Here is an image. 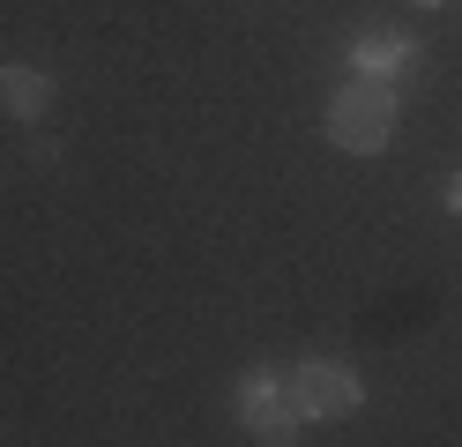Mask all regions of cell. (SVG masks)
Here are the masks:
<instances>
[{
    "instance_id": "cell-1",
    "label": "cell",
    "mask_w": 462,
    "mask_h": 447,
    "mask_svg": "<svg viewBox=\"0 0 462 447\" xmlns=\"http://www.w3.org/2000/svg\"><path fill=\"white\" fill-rule=\"evenodd\" d=\"M395 135V89L388 82H343L328 98V142L351 149V157H373V149H388Z\"/></svg>"
},
{
    "instance_id": "cell-2",
    "label": "cell",
    "mask_w": 462,
    "mask_h": 447,
    "mask_svg": "<svg viewBox=\"0 0 462 447\" xmlns=\"http://www.w3.org/2000/svg\"><path fill=\"white\" fill-rule=\"evenodd\" d=\"M283 387H291L299 425H306V417H343V410H358V403H365V387H358V373L343 366V358H306V366L283 380Z\"/></svg>"
},
{
    "instance_id": "cell-3",
    "label": "cell",
    "mask_w": 462,
    "mask_h": 447,
    "mask_svg": "<svg viewBox=\"0 0 462 447\" xmlns=\"http://www.w3.org/2000/svg\"><path fill=\"white\" fill-rule=\"evenodd\" d=\"M231 410H239V425L262 440V447H291V440H299L291 387H283L276 373H246V380H239V396H231Z\"/></svg>"
},
{
    "instance_id": "cell-4",
    "label": "cell",
    "mask_w": 462,
    "mask_h": 447,
    "mask_svg": "<svg viewBox=\"0 0 462 447\" xmlns=\"http://www.w3.org/2000/svg\"><path fill=\"white\" fill-rule=\"evenodd\" d=\"M351 68H365V75L418 68V38H395V30H365V38L351 45Z\"/></svg>"
},
{
    "instance_id": "cell-5",
    "label": "cell",
    "mask_w": 462,
    "mask_h": 447,
    "mask_svg": "<svg viewBox=\"0 0 462 447\" xmlns=\"http://www.w3.org/2000/svg\"><path fill=\"white\" fill-rule=\"evenodd\" d=\"M0 105L23 112V119H38L52 105V75L45 68H0Z\"/></svg>"
},
{
    "instance_id": "cell-6",
    "label": "cell",
    "mask_w": 462,
    "mask_h": 447,
    "mask_svg": "<svg viewBox=\"0 0 462 447\" xmlns=\"http://www.w3.org/2000/svg\"><path fill=\"white\" fill-rule=\"evenodd\" d=\"M448 209H455V217H462V172L448 179Z\"/></svg>"
},
{
    "instance_id": "cell-7",
    "label": "cell",
    "mask_w": 462,
    "mask_h": 447,
    "mask_svg": "<svg viewBox=\"0 0 462 447\" xmlns=\"http://www.w3.org/2000/svg\"><path fill=\"white\" fill-rule=\"evenodd\" d=\"M418 8H440V0H418Z\"/></svg>"
}]
</instances>
